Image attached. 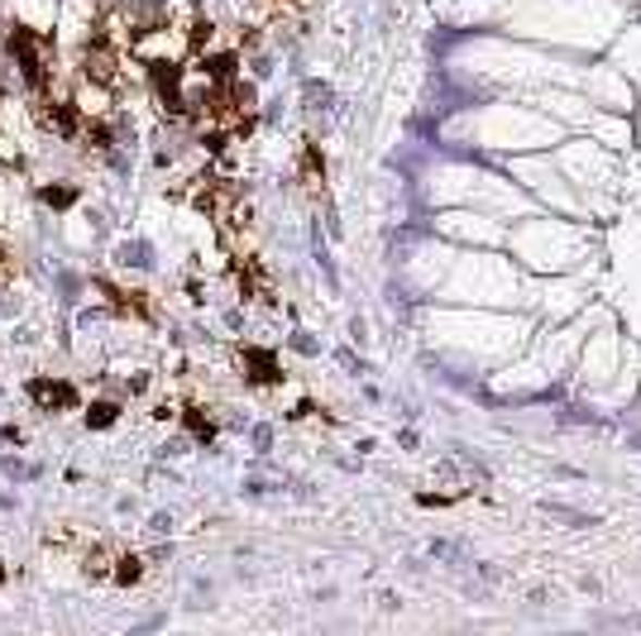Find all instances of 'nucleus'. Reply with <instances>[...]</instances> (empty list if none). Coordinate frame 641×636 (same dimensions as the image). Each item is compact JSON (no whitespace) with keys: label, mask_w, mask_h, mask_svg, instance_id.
I'll list each match as a JSON object with an SVG mask.
<instances>
[{"label":"nucleus","mask_w":641,"mask_h":636,"mask_svg":"<svg viewBox=\"0 0 641 636\" xmlns=\"http://www.w3.org/2000/svg\"><path fill=\"white\" fill-rule=\"evenodd\" d=\"M120 422V402H91L87 407V426L91 431H106V426H115Z\"/></svg>","instance_id":"9"},{"label":"nucleus","mask_w":641,"mask_h":636,"mask_svg":"<svg viewBox=\"0 0 641 636\" xmlns=\"http://www.w3.org/2000/svg\"><path fill=\"white\" fill-rule=\"evenodd\" d=\"M183 422H187V431H192L197 440H211V436H215V422H211L207 412H201V407H183Z\"/></svg>","instance_id":"10"},{"label":"nucleus","mask_w":641,"mask_h":636,"mask_svg":"<svg viewBox=\"0 0 641 636\" xmlns=\"http://www.w3.org/2000/svg\"><path fill=\"white\" fill-rule=\"evenodd\" d=\"M263 5H283V0H263Z\"/></svg>","instance_id":"13"},{"label":"nucleus","mask_w":641,"mask_h":636,"mask_svg":"<svg viewBox=\"0 0 641 636\" xmlns=\"http://www.w3.org/2000/svg\"><path fill=\"white\" fill-rule=\"evenodd\" d=\"M0 584H5V565H0Z\"/></svg>","instance_id":"14"},{"label":"nucleus","mask_w":641,"mask_h":636,"mask_svg":"<svg viewBox=\"0 0 641 636\" xmlns=\"http://www.w3.org/2000/svg\"><path fill=\"white\" fill-rule=\"evenodd\" d=\"M77 67H82V82H91V87H101V91H111L120 82V39L106 34V24H101V34H91V39L82 43Z\"/></svg>","instance_id":"2"},{"label":"nucleus","mask_w":641,"mask_h":636,"mask_svg":"<svg viewBox=\"0 0 641 636\" xmlns=\"http://www.w3.org/2000/svg\"><path fill=\"white\" fill-rule=\"evenodd\" d=\"M0 278H10V254H5V245H0Z\"/></svg>","instance_id":"12"},{"label":"nucleus","mask_w":641,"mask_h":636,"mask_svg":"<svg viewBox=\"0 0 641 636\" xmlns=\"http://www.w3.org/2000/svg\"><path fill=\"white\" fill-rule=\"evenodd\" d=\"M111 579L120 584V589H130V584H139V579H144V556H135V550H120V560H115Z\"/></svg>","instance_id":"8"},{"label":"nucleus","mask_w":641,"mask_h":636,"mask_svg":"<svg viewBox=\"0 0 641 636\" xmlns=\"http://www.w3.org/2000/svg\"><path fill=\"white\" fill-rule=\"evenodd\" d=\"M39 197H44V207H53V211H67L72 201H77V187H44Z\"/></svg>","instance_id":"11"},{"label":"nucleus","mask_w":641,"mask_h":636,"mask_svg":"<svg viewBox=\"0 0 641 636\" xmlns=\"http://www.w3.org/2000/svg\"><path fill=\"white\" fill-rule=\"evenodd\" d=\"M106 292V302H111L120 316H149V302H144V292H125V287H115V283H96Z\"/></svg>","instance_id":"6"},{"label":"nucleus","mask_w":641,"mask_h":636,"mask_svg":"<svg viewBox=\"0 0 641 636\" xmlns=\"http://www.w3.org/2000/svg\"><path fill=\"white\" fill-rule=\"evenodd\" d=\"M149 87L153 96H159V105L163 111H173V115H187V96H183V67L177 63H149Z\"/></svg>","instance_id":"4"},{"label":"nucleus","mask_w":641,"mask_h":636,"mask_svg":"<svg viewBox=\"0 0 641 636\" xmlns=\"http://www.w3.org/2000/svg\"><path fill=\"white\" fill-rule=\"evenodd\" d=\"M239 364H245V378L254 383V388H269V383L283 378V369H278V359L269 350H245Z\"/></svg>","instance_id":"5"},{"label":"nucleus","mask_w":641,"mask_h":636,"mask_svg":"<svg viewBox=\"0 0 641 636\" xmlns=\"http://www.w3.org/2000/svg\"><path fill=\"white\" fill-rule=\"evenodd\" d=\"M115 560H120V550H115V546H91L87 556H82V570H87L91 579H111Z\"/></svg>","instance_id":"7"},{"label":"nucleus","mask_w":641,"mask_h":636,"mask_svg":"<svg viewBox=\"0 0 641 636\" xmlns=\"http://www.w3.org/2000/svg\"><path fill=\"white\" fill-rule=\"evenodd\" d=\"M5 43H10V58H15V67H20L29 96H48V91H53V67H58L53 43H48L39 29H24V24H15V29L5 34Z\"/></svg>","instance_id":"1"},{"label":"nucleus","mask_w":641,"mask_h":636,"mask_svg":"<svg viewBox=\"0 0 641 636\" xmlns=\"http://www.w3.org/2000/svg\"><path fill=\"white\" fill-rule=\"evenodd\" d=\"M24 392H29V402L39 407V412H72V407L82 402V392L72 388L67 378H53V374H39L24 383Z\"/></svg>","instance_id":"3"}]
</instances>
